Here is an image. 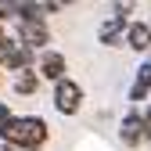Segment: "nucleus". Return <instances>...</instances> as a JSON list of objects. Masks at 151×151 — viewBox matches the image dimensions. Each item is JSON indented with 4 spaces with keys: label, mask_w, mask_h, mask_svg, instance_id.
<instances>
[{
    "label": "nucleus",
    "mask_w": 151,
    "mask_h": 151,
    "mask_svg": "<svg viewBox=\"0 0 151 151\" xmlns=\"http://www.w3.org/2000/svg\"><path fill=\"white\" fill-rule=\"evenodd\" d=\"M0 140L4 144H18V147H43L50 140V126L40 115H11L0 122Z\"/></svg>",
    "instance_id": "1"
},
{
    "label": "nucleus",
    "mask_w": 151,
    "mask_h": 151,
    "mask_svg": "<svg viewBox=\"0 0 151 151\" xmlns=\"http://www.w3.org/2000/svg\"><path fill=\"white\" fill-rule=\"evenodd\" d=\"M79 108H83V86L76 79H61L54 86V111L72 119V115H79Z\"/></svg>",
    "instance_id": "2"
},
{
    "label": "nucleus",
    "mask_w": 151,
    "mask_h": 151,
    "mask_svg": "<svg viewBox=\"0 0 151 151\" xmlns=\"http://www.w3.org/2000/svg\"><path fill=\"white\" fill-rule=\"evenodd\" d=\"M14 40L25 43V47L36 54V50H47L50 29H47V22H22V18H14Z\"/></svg>",
    "instance_id": "3"
},
{
    "label": "nucleus",
    "mask_w": 151,
    "mask_h": 151,
    "mask_svg": "<svg viewBox=\"0 0 151 151\" xmlns=\"http://www.w3.org/2000/svg\"><path fill=\"white\" fill-rule=\"evenodd\" d=\"M119 140H122L126 147L147 144V122H144L140 111H126V115H122V122H119Z\"/></svg>",
    "instance_id": "4"
},
{
    "label": "nucleus",
    "mask_w": 151,
    "mask_h": 151,
    "mask_svg": "<svg viewBox=\"0 0 151 151\" xmlns=\"http://www.w3.org/2000/svg\"><path fill=\"white\" fill-rule=\"evenodd\" d=\"M36 72H40V79H50L54 86H58L61 79H68V61H65V54L61 50H43L40 54V65H36Z\"/></svg>",
    "instance_id": "5"
},
{
    "label": "nucleus",
    "mask_w": 151,
    "mask_h": 151,
    "mask_svg": "<svg viewBox=\"0 0 151 151\" xmlns=\"http://www.w3.org/2000/svg\"><path fill=\"white\" fill-rule=\"evenodd\" d=\"M126 32H129V18H119V14H111L108 22L97 29V40H101L104 47H119V43L126 40Z\"/></svg>",
    "instance_id": "6"
},
{
    "label": "nucleus",
    "mask_w": 151,
    "mask_h": 151,
    "mask_svg": "<svg viewBox=\"0 0 151 151\" xmlns=\"http://www.w3.org/2000/svg\"><path fill=\"white\" fill-rule=\"evenodd\" d=\"M151 97V54L140 61L137 76H133V86H129V101H147Z\"/></svg>",
    "instance_id": "7"
},
{
    "label": "nucleus",
    "mask_w": 151,
    "mask_h": 151,
    "mask_svg": "<svg viewBox=\"0 0 151 151\" xmlns=\"http://www.w3.org/2000/svg\"><path fill=\"white\" fill-rule=\"evenodd\" d=\"M126 43H129V50H137V54H147V50H151V22H129Z\"/></svg>",
    "instance_id": "8"
},
{
    "label": "nucleus",
    "mask_w": 151,
    "mask_h": 151,
    "mask_svg": "<svg viewBox=\"0 0 151 151\" xmlns=\"http://www.w3.org/2000/svg\"><path fill=\"white\" fill-rule=\"evenodd\" d=\"M40 83H43V79H40V72H36V68H29V72H18L11 86H14V93L29 97V93H36V90H40Z\"/></svg>",
    "instance_id": "9"
},
{
    "label": "nucleus",
    "mask_w": 151,
    "mask_h": 151,
    "mask_svg": "<svg viewBox=\"0 0 151 151\" xmlns=\"http://www.w3.org/2000/svg\"><path fill=\"white\" fill-rule=\"evenodd\" d=\"M129 11H133V4H111V14L119 18H129Z\"/></svg>",
    "instance_id": "10"
},
{
    "label": "nucleus",
    "mask_w": 151,
    "mask_h": 151,
    "mask_svg": "<svg viewBox=\"0 0 151 151\" xmlns=\"http://www.w3.org/2000/svg\"><path fill=\"white\" fill-rule=\"evenodd\" d=\"M0 151H43V147H18V144H4Z\"/></svg>",
    "instance_id": "11"
},
{
    "label": "nucleus",
    "mask_w": 151,
    "mask_h": 151,
    "mask_svg": "<svg viewBox=\"0 0 151 151\" xmlns=\"http://www.w3.org/2000/svg\"><path fill=\"white\" fill-rule=\"evenodd\" d=\"M144 122H147V140H151V108L144 111Z\"/></svg>",
    "instance_id": "12"
},
{
    "label": "nucleus",
    "mask_w": 151,
    "mask_h": 151,
    "mask_svg": "<svg viewBox=\"0 0 151 151\" xmlns=\"http://www.w3.org/2000/svg\"><path fill=\"white\" fill-rule=\"evenodd\" d=\"M7 115H11V111H7V104H0V122H4Z\"/></svg>",
    "instance_id": "13"
},
{
    "label": "nucleus",
    "mask_w": 151,
    "mask_h": 151,
    "mask_svg": "<svg viewBox=\"0 0 151 151\" xmlns=\"http://www.w3.org/2000/svg\"><path fill=\"white\" fill-rule=\"evenodd\" d=\"M0 86H4V76H0Z\"/></svg>",
    "instance_id": "14"
}]
</instances>
